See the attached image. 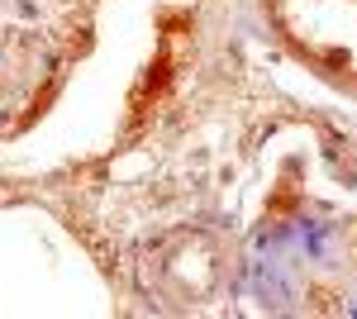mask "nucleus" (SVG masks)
Segmentation results:
<instances>
[{
  "label": "nucleus",
  "instance_id": "1",
  "mask_svg": "<svg viewBox=\"0 0 357 319\" xmlns=\"http://www.w3.org/2000/svg\"><path fill=\"white\" fill-rule=\"evenodd\" d=\"M276 15L310 57L357 81V0H276Z\"/></svg>",
  "mask_w": 357,
  "mask_h": 319
}]
</instances>
